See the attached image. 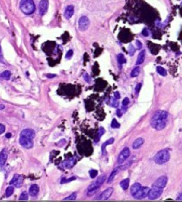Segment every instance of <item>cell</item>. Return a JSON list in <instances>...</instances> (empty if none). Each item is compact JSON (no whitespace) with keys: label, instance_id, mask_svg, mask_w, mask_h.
Segmentation results:
<instances>
[{"label":"cell","instance_id":"1","mask_svg":"<svg viewBox=\"0 0 182 202\" xmlns=\"http://www.w3.org/2000/svg\"><path fill=\"white\" fill-rule=\"evenodd\" d=\"M168 112L167 111H156L151 119V125L156 130L164 129L167 124Z\"/></svg>","mask_w":182,"mask_h":202},{"label":"cell","instance_id":"2","mask_svg":"<svg viewBox=\"0 0 182 202\" xmlns=\"http://www.w3.org/2000/svg\"><path fill=\"white\" fill-rule=\"evenodd\" d=\"M20 9L24 15H30L33 13H35L36 5L33 0H21Z\"/></svg>","mask_w":182,"mask_h":202},{"label":"cell","instance_id":"3","mask_svg":"<svg viewBox=\"0 0 182 202\" xmlns=\"http://www.w3.org/2000/svg\"><path fill=\"white\" fill-rule=\"evenodd\" d=\"M169 159H170V152H168V150H166V149L159 151L155 154V156L154 157V161L156 164H159V165L165 164L166 162L169 161Z\"/></svg>","mask_w":182,"mask_h":202},{"label":"cell","instance_id":"4","mask_svg":"<svg viewBox=\"0 0 182 202\" xmlns=\"http://www.w3.org/2000/svg\"><path fill=\"white\" fill-rule=\"evenodd\" d=\"M106 181V175L105 174H102L101 175L94 183H92L91 185H89L88 188H87V191H88V195H91V194H93L101 186L104 182Z\"/></svg>","mask_w":182,"mask_h":202},{"label":"cell","instance_id":"5","mask_svg":"<svg viewBox=\"0 0 182 202\" xmlns=\"http://www.w3.org/2000/svg\"><path fill=\"white\" fill-rule=\"evenodd\" d=\"M163 189L162 188H158V187H152V189L149 190L148 197L150 200H157L158 198L161 197V195L163 194Z\"/></svg>","mask_w":182,"mask_h":202},{"label":"cell","instance_id":"6","mask_svg":"<svg viewBox=\"0 0 182 202\" xmlns=\"http://www.w3.org/2000/svg\"><path fill=\"white\" fill-rule=\"evenodd\" d=\"M90 26V20L88 19V17L86 16H82L80 17L79 21H78V27L79 30L81 31H86Z\"/></svg>","mask_w":182,"mask_h":202},{"label":"cell","instance_id":"7","mask_svg":"<svg viewBox=\"0 0 182 202\" xmlns=\"http://www.w3.org/2000/svg\"><path fill=\"white\" fill-rule=\"evenodd\" d=\"M148 191H149L148 187L141 186L139 188V190L137 191L133 197L134 199H136V200H142V199H144V198H146V197L148 196Z\"/></svg>","mask_w":182,"mask_h":202},{"label":"cell","instance_id":"8","mask_svg":"<svg viewBox=\"0 0 182 202\" xmlns=\"http://www.w3.org/2000/svg\"><path fill=\"white\" fill-rule=\"evenodd\" d=\"M33 139L30 138H28V137H24V136H21L20 137V140L19 142L20 144L24 148V149H27V150H30L33 147Z\"/></svg>","mask_w":182,"mask_h":202},{"label":"cell","instance_id":"9","mask_svg":"<svg viewBox=\"0 0 182 202\" xmlns=\"http://www.w3.org/2000/svg\"><path fill=\"white\" fill-rule=\"evenodd\" d=\"M130 149L128 148V147H125L123 151H122L121 152H120V154L118 156V158H117V162H118V164H122V163H123L128 158H129V156H130Z\"/></svg>","mask_w":182,"mask_h":202},{"label":"cell","instance_id":"10","mask_svg":"<svg viewBox=\"0 0 182 202\" xmlns=\"http://www.w3.org/2000/svg\"><path fill=\"white\" fill-rule=\"evenodd\" d=\"M167 182H168V178H167V176L166 175H163V176H160V177L154 183L153 186L164 189V187L166 186Z\"/></svg>","mask_w":182,"mask_h":202},{"label":"cell","instance_id":"11","mask_svg":"<svg viewBox=\"0 0 182 202\" xmlns=\"http://www.w3.org/2000/svg\"><path fill=\"white\" fill-rule=\"evenodd\" d=\"M76 162V157H71V158H68L67 160H65L64 162H62L61 167V168H71L72 167L75 166Z\"/></svg>","mask_w":182,"mask_h":202},{"label":"cell","instance_id":"12","mask_svg":"<svg viewBox=\"0 0 182 202\" xmlns=\"http://www.w3.org/2000/svg\"><path fill=\"white\" fill-rule=\"evenodd\" d=\"M113 188H107L104 191L101 192V194L100 195L99 198H97L96 200H107L110 198V196L113 193Z\"/></svg>","mask_w":182,"mask_h":202},{"label":"cell","instance_id":"13","mask_svg":"<svg viewBox=\"0 0 182 202\" xmlns=\"http://www.w3.org/2000/svg\"><path fill=\"white\" fill-rule=\"evenodd\" d=\"M48 5H49V2L48 0H41L39 3V14L40 15H46L47 10H48Z\"/></svg>","mask_w":182,"mask_h":202},{"label":"cell","instance_id":"14","mask_svg":"<svg viewBox=\"0 0 182 202\" xmlns=\"http://www.w3.org/2000/svg\"><path fill=\"white\" fill-rule=\"evenodd\" d=\"M35 131L33 129H30V128H26L24 130L21 131V136H24V137H28V138H30V139H33L35 137Z\"/></svg>","mask_w":182,"mask_h":202},{"label":"cell","instance_id":"15","mask_svg":"<svg viewBox=\"0 0 182 202\" xmlns=\"http://www.w3.org/2000/svg\"><path fill=\"white\" fill-rule=\"evenodd\" d=\"M73 15H74V6L73 5H68L65 8V11H64V17L67 20H69L73 16Z\"/></svg>","mask_w":182,"mask_h":202},{"label":"cell","instance_id":"16","mask_svg":"<svg viewBox=\"0 0 182 202\" xmlns=\"http://www.w3.org/2000/svg\"><path fill=\"white\" fill-rule=\"evenodd\" d=\"M7 157H8V153H7L6 149H3L0 152V167H3L5 164Z\"/></svg>","mask_w":182,"mask_h":202},{"label":"cell","instance_id":"17","mask_svg":"<svg viewBox=\"0 0 182 202\" xmlns=\"http://www.w3.org/2000/svg\"><path fill=\"white\" fill-rule=\"evenodd\" d=\"M38 192H39V187L37 184H32L29 189V193L32 197H36L38 194Z\"/></svg>","mask_w":182,"mask_h":202},{"label":"cell","instance_id":"18","mask_svg":"<svg viewBox=\"0 0 182 202\" xmlns=\"http://www.w3.org/2000/svg\"><path fill=\"white\" fill-rule=\"evenodd\" d=\"M145 57H146V51H145V50L140 51V53L139 54L138 58H137V62H136L137 65H140L141 63H143V62H144V60H145Z\"/></svg>","mask_w":182,"mask_h":202},{"label":"cell","instance_id":"19","mask_svg":"<svg viewBox=\"0 0 182 202\" xmlns=\"http://www.w3.org/2000/svg\"><path fill=\"white\" fill-rule=\"evenodd\" d=\"M124 167H117V168H116L114 170H113V172L111 173V174L109 175V177H108V179H107V183L108 184H110L113 180H114V178H115V176H116V174L118 173V171L119 170H121L122 168H123Z\"/></svg>","mask_w":182,"mask_h":202},{"label":"cell","instance_id":"20","mask_svg":"<svg viewBox=\"0 0 182 202\" xmlns=\"http://www.w3.org/2000/svg\"><path fill=\"white\" fill-rule=\"evenodd\" d=\"M143 143H144V139L141 138V137H139V138H138V139L134 141V142L133 143V148L134 150H137V149H139V147H141V145H142Z\"/></svg>","mask_w":182,"mask_h":202},{"label":"cell","instance_id":"21","mask_svg":"<svg viewBox=\"0 0 182 202\" xmlns=\"http://www.w3.org/2000/svg\"><path fill=\"white\" fill-rule=\"evenodd\" d=\"M114 142H115V139H114V138H110L109 140L106 141V142L102 144V146H101V151H102V154H103V155L105 154V149H106L107 146L109 145V144H112Z\"/></svg>","mask_w":182,"mask_h":202},{"label":"cell","instance_id":"22","mask_svg":"<svg viewBox=\"0 0 182 202\" xmlns=\"http://www.w3.org/2000/svg\"><path fill=\"white\" fill-rule=\"evenodd\" d=\"M141 187V184H139V183H136V184H134L133 186L131 187V194H132V196H133L135 193H136L137 191L139 190V188Z\"/></svg>","mask_w":182,"mask_h":202},{"label":"cell","instance_id":"23","mask_svg":"<svg viewBox=\"0 0 182 202\" xmlns=\"http://www.w3.org/2000/svg\"><path fill=\"white\" fill-rule=\"evenodd\" d=\"M129 184H130V179L129 178H126L124 180H123L121 183H120V186L123 190H127L128 187H129Z\"/></svg>","mask_w":182,"mask_h":202},{"label":"cell","instance_id":"24","mask_svg":"<svg viewBox=\"0 0 182 202\" xmlns=\"http://www.w3.org/2000/svg\"><path fill=\"white\" fill-rule=\"evenodd\" d=\"M11 78V72L9 70H5L3 73L0 74V78L1 79H5V80H9Z\"/></svg>","mask_w":182,"mask_h":202},{"label":"cell","instance_id":"25","mask_svg":"<svg viewBox=\"0 0 182 202\" xmlns=\"http://www.w3.org/2000/svg\"><path fill=\"white\" fill-rule=\"evenodd\" d=\"M117 61H118V63H119V68L122 69V65H123L124 62H126L125 57H124V55H123V54H119L117 55Z\"/></svg>","mask_w":182,"mask_h":202},{"label":"cell","instance_id":"26","mask_svg":"<svg viewBox=\"0 0 182 202\" xmlns=\"http://www.w3.org/2000/svg\"><path fill=\"white\" fill-rule=\"evenodd\" d=\"M139 72H140V68H139V66H137V67H135V68L132 70V72H131V77H132V78H136V77L139 76Z\"/></svg>","mask_w":182,"mask_h":202},{"label":"cell","instance_id":"27","mask_svg":"<svg viewBox=\"0 0 182 202\" xmlns=\"http://www.w3.org/2000/svg\"><path fill=\"white\" fill-rule=\"evenodd\" d=\"M22 184H23V176H21V175H19L18 179L16 180L15 183L14 184V185L16 188H20V187L22 185Z\"/></svg>","mask_w":182,"mask_h":202},{"label":"cell","instance_id":"28","mask_svg":"<svg viewBox=\"0 0 182 202\" xmlns=\"http://www.w3.org/2000/svg\"><path fill=\"white\" fill-rule=\"evenodd\" d=\"M104 134H105L104 128H103V127H100V129H99V131H98V134H97V136H96V138H95V142H97L98 141L100 140L101 137Z\"/></svg>","mask_w":182,"mask_h":202},{"label":"cell","instance_id":"29","mask_svg":"<svg viewBox=\"0 0 182 202\" xmlns=\"http://www.w3.org/2000/svg\"><path fill=\"white\" fill-rule=\"evenodd\" d=\"M14 188L12 186V185H10V186L6 189V191H5V197L9 198L10 196H12L13 193H14Z\"/></svg>","mask_w":182,"mask_h":202},{"label":"cell","instance_id":"30","mask_svg":"<svg viewBox=\"0 0 182 202\" xmlns=\"http://www.w3.org/2000/svg\"><path fill=\"white\" fill-rule=\"evenodd\" d=\"M156 71H157L158 74H160L161 76H166L167 75L166 70H165L164 68L161 67V66H158V67L156 68Z\"/></svg>","mask_w":182,"mask_h":202},{"label":"cell","instance_id":"31","mask_svg":"<svg viewBox=\"0 0 182 202\" xmlns=\"http://www.w3.org/2000/svg\"><path fill=\"white\" fill-rule=\"evenodd\" d=\"M129 104V99L128 98H124L123 100V103H122V110L123 111H126V109H127V105Z\"/></svg>","mask_w":182,"mask_h":202},{"label":"cell","instance_id":"32","mask_svg":"<svg viewBox=\"0 0 182 202\" xmlns=\"http://www.w3.org/2000/svg\"><path fill=\"white\" fill-rule=\"evenodd\" d=\"M76 200V192H74V193H72L71 195H69V196L66 197L65 199H63V200H64V201H67V200Z\"/></svg>","mask_w":182,"mask_h":202},{"label":"cell","instance_id":"33","mask_svg":"<svg viewBox=\"0 0 182 202\" xmlns=\"http://www.w3.org/2000/svg\"><path fill=\"white\" fill-rule=\"evenodd\" d=\"M19 200H29V195H28V192H27V191H23V192L21 194V196H20Z\"/></svg>","mask_w":182,"mask_h":202},{"label":"cell","instance_id":"34","mask_svg":"<svg viewBox=\"0 0 182 202\" xmlns=\"http://www.w3.org/2000/svg\"><path fill=\"white\" fill-rule=\"evenodd\" d=\"M89 174H90V177L91 178H95L97 175H98V171L95 170V169H91L89 171Z\"/></svg>","mask_w":182,"mask_h":202},{"label":"cell","instance_id":"35","mask_svg":"<svg viewBox=\"0 0 182 202\" xmlns=\"http://www.w3.org/2000/svg\"><path fill=\"white\" fill-rule=\"evenodd\" d=\"M111 126H112L113 128H118V127H120V124L117 121V119H113L112 123H111Z\"/></svg>","mask_w":182,"mask_h":202},{"label":"cell","instance_id":"36","mask_svg":"<svg viewBox=\"0 0 182 202\" xmlns=\"http://www.w3.org/2000/svg\"><path fill=\"white\" fill-rule=\"evenodd\" d=\"M141 34L144 36V37H148L149 36V34H150V32L148 31V29H147V28H145V29H143V31L141 32Z\"/></svg>","mask_w":182,"mask_h":202},{"label":"cell","instance_id":"37","mask_svg":"<svg viewBox=\"0 0 182 202\" xmlns=\"http://www.w3.org/2000/svg\"><path fill=\"white\" fill-rule=\"evenodd\" d=\"M73 56V50H69V52L66 54V58L67 59H70Z\"/></svg>","mask_w":182,"mask_h":202},{"label":"cell","instance_id":"38","mask_svg":"<svg viewBox=\"0 0 182 202\" xmlns=\"http://www.w3.org/2000/svg\"><path fill=\"white\" fill-rule=\"evenodd\" d=\"M141 86H142V84H141V83H139L136 86V87H135V92H136L137 94L139 93V91H140V89H141Z\"/></svg>","mask_w":182,"mask_h":202},{"label":"cell","instance_id":"39","mask_svg":"<svg viewBox=\"0 0 182 202\" xmlns=\"http://www.w3.org/2000/svg\"><path fill=\"white\" fill-rule=\"evenodd\" d=\"M75 179H76L75 176H73V177H71V178H69V179H63V180L61 181V184H65V183H68V182H71V181H73V180H75Z\"/></svg>","mask_w":182,"mask_h":202},{"label":"cell","instance_id":"40","mask_svg":"<svg viewBox=\"0 0 182 202\" xmlns=\"http://www.w3.org/2000/svg\"><path fill=\"white\" fill-rule=\"evenodd\" d=\"M18 177H19V174H15V175L13 177V179L10 181V185H14V184L15 183V181L18 179Z\"/></svg>","mask_w":182,"mask_h":202},{"label":"cell","instance_id":"41","mask_svg":"<svg viewBox=\"0 0 182 202\" xmlns=\"http://www.w3.org/2000/svg\"><path fill=\"white\" fill-rule=\"evenodd\" d=\"M134 53H135V49L133 48V46L130 45V47H129V54H133Z\"/></svg>","mask_w":182,"mask_h":202},{"label":"cell","instance_id":"42","mask_svg":"<svg viewBox=\"0 0 182 202\" xmlns=\"http://www.w3.org/2000/svg\"><path fill=\"white\" fill-rule=\"evenodd\" d=\"M5 131V126L3 124H0V135H2Z\"/></svg>","mask_w":182,"mask_h":202},{"label":"cell","instance_id":"43","mask_svg":"<svg viewBox=\"0 0 182 202\" xmlns=\"http://www.w3.org/2000/svg\"><path fill=\"white\" fill-rule=\"evenodd\" d=\"M122 109H118L117 110V117H119V118H121L122 115H123V113H122Z\"/></svg>","mask_w":182,"mask_h":202},{"label":"cell","instance_id":"44","mask_svg":"<svg viewBox=\"0 0 182 202\" xmlns=\"http://www.w3.org/2000/svg\"><path fill=\"white\" fill-rule=\"evenodd\" d=\"M136 45L137 47H138V49H141V47H142V44L139 41V40H136Z\"/></svg>","mask_w":182,"mask_h":202},{"label":"cell","instance_id":"45","mask_svg":"<svg viewBox=\"0 0 182 202\" xmlns=\"http://www.w3.org/2000/svg\"><path fill=\"white\" fill-rule=\"evenodd\" d=\"M84 78H85L87 82H90V78H89V76H88L87 73H85V74L84 75Z\"/></svg>","mask_w":182,"mask_h":202},{"label":"cell","instance_id":"46","mask_svg":"<svg viewBox=\"0 0 182 202\" xmlns=\"http://www.w3.org/2000/svg\"><path fill=\"white\" fill-rule=\"evenodd\" d=\"M46 77H47L48 78H53L56 77V75H55V74H47V75H46Z\"/></svg>","mask_w":182,"mask_h":202},{"label":"cell","instance_id":"47","mask_svg":"<svg viewBox=\"0 0 182 202\" xmlns=\"http://www.w3.org/2000/svg\"><path fill=\"white\" fill-rule=\"evenodd\" d=\"M0 62H4V59H3V54H2V50H1V47H0Z\"/></svg>","mask_w":182,"mask_h":202},{"label":"cell","instance_id":"48","mask_svg":"<svg viewBox=\"0 0 182 202\" xmlns=\"http://www.w3.org/2000/svg\"><path fill=\"white\" fill-rule=\"evenodd\" d=\"M115 98H117V100H118V99L120 98V94H119V93H118V92H116V93H115Z\"/></svg>","mask_w":182,"mask_h":202},{"label":"cell","instance_id":"49","mask_svg":"<svg viewBox=\"0 0 182 202\" xmlns=\"http://www.w3.org/2000/svg\"><path fill=\"white\" fill-rule=\"evenodd\" d=\"M177 200H182V192L178 196V198H177Z\"/></svg>","mask_w":182,"mask_h":202},{"label":"cell","instance_id":"50","mask_svg":"<svg viewBox=\"0 0 182 202\" xmlns=\"http://www.w3.org/2000/svg\"><path fill=\"white\" fill-rule=\"evenodd\" d=\"M11 136H12V135H11V134H10V133H8V134H6V135H5V137H6V138H10V137H11Z\"/></svg>","mask_w":182,"mask_h":202},{"label":"cell","instance_id":"51","mask_svg":"<svg viewBox=\"0 0 182 202\" xmlns=\"http://www.w3.org/2000/svg\"><path fill=\"white\" fill-rule=\"evenodd\" d=\"M5 109V105H3V104H0V109Z\"/></svg>","mask_w":182,"mask_h":202},{"label":"cell","instance_id":"52","mask_svg":"<svg viewBox=\"0 0 182 202\" xmlns=\"http://www.w3.org/2000/svg\"><path fill=\"white\" fill-rule=\"evenodd\" d=\"M181 5H182V3H181Z\"/></svg>","mask_w":182,"mask_h":202}]
</instances>
